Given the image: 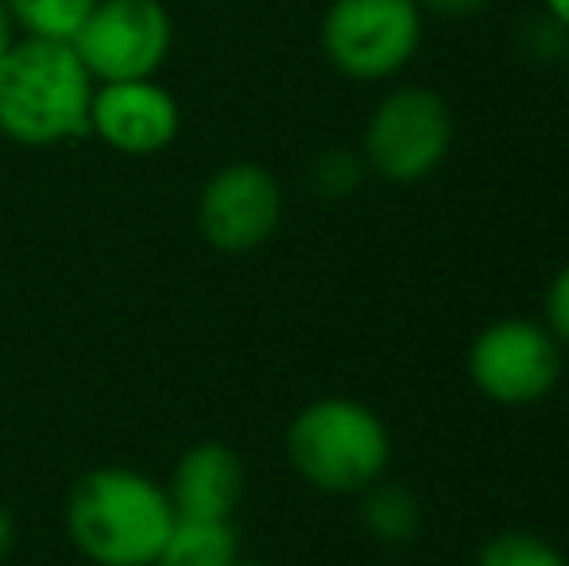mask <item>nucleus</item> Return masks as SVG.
Listing matches in <instances>:
<instances>
[{
    "label": "nucleus",
    "instance_id": "nucleus-21",
    "mask_svg": "<svg viewBox=\"0 0 569 566\" xmlns=\"http://www.w3.org/2000/svg\"><path fill=\"white\" fill-rule=\"evenodd\" d=\"M232 566H268V563H240V559H237V563H232Z\"/></svg>",
    "mask_w": 569,
    "mask_h": 566
},
{
    "label": "nucleus",
    "instance_id": "nucleus-5",
    "mask_svg": "<svg viewBox=\"0 0 569 566\" xmlns=\"http://www.w3.org/2000/svg\"><path fill=\"white\" fill-rule=\"evenodd\" d=\"M422 43L419 0H333L322 20V51L345 78L380 82L415 59Z\"/></svg>",
    "mask_w": 569,
    "mask_h": 566
},
{
    "label": "nucleus",
    "instance_id": "nucleus-6",
    "mask_svg": "<svg viewBox=\"0 0 569 566\" xmlns=\"http://www.w3.org/2000/svg\"><path fill=\"white\" fill-rule=\"evenodd\" d=\"M562 377V346L535 318H496L469 346V380L503 408L547 400Z\"/></svg>",
    "mask_w": 569,
    "mask_h": 566
},
{
    "label": "nucleus",
    "instance_id": "nucleus-19",
    "mask_svg": "<svg viewBox=\"0 0 569 566\" xmlns=\"http://www.w3.org/2000/svg\"><path fill=\"white\" fill-rule=\"evenodd\" d=\"M12 536H16V528H12V516H8V508L0 505V559L8 555V547H12Z\"/></svg>",
    "mask_w": 569,
    "mask_h": 566
},
{
    "label": "nucleus",
    "instance_id": "nucleus-16",
    "mask_svg": "<svg viewBox=\"0 0 569 566\" xmlns=\"http://www.w3.org/2000/svg\"><path fill=\"white\" fill-rule=\"evenodd\" d=\"M547 330L558 338V346H569V265L547 287Z\"/></svg>",
    "mask_w": 569,
    "mask_h": 566
},
{
    "label": "nucleus",
    "instance_id": "nucleus-12",
    "mask_svg": "<svg viewBox=\"0 0 569 566\" xmlns=\"http://www.w3.org/2000/svg\"><path fill=\"white\" fill-rule=\"evenodd\" d=\"M368 536L380 544H411L422 528V505L407 485L376 481L365 489V508H360Z\"/></svg>",
    "mask_w": 569,
    "mask_h": 566
},
{
    "label": "nucleus",
    "instance_id": "nucleus-8",
    "mask_svg": "<svg viewBox=\"0 0 569 566\" xmlns=\"http://www.w3.org/2000/svg\"><path fill=\"white\" fill-rule=\"evenodd\" d=\"M283 190L260 163H229L202 187L198 229L218 252H252L279 229Z\"/></svg>",
    "mask_w": 569,
    "mask_h": 566
},
{
    "label": "nucleus",
    "instance_id": "nucleus-18",
    "mask_svg": "<svg viewBox=\"0 0 569 566\" xmlns=\"http://www.w3.org/2000/svg\"><path fill=\"white\" fill-rule=\"evenodd\" d=\"M12 16H8V4L0 0V62H4V54L12 51V43H16V36H12Z\"/></svg>",
    "mask_w": 569,
    "mask_h": 566
},
{
    "label": "nucleus",
    "instance_id": "nucleus-17",
    "mask_svg": "<svg viewBox=\"0 0 569 566\" xmlns=\"http://www.w3.org/2000/svg\"><path fill=\"white\" fill-rule=\"evenodd\" d=\"M422 4L430 8V12L446 16V20H465V16H477L485 12L492 0H422Z\"/></svg>",
    "mask_w": 569,
    "mask_h": 566
},
{
    "label": "nucleus",
    "instance_id": "nucleus-15",
    "mask_svg": "<svg viewBox=\"0 0 569 566\" xmlns=\"http://www.w3.org/2000/svg\"><path fill=\"white\" fill-rule=\"evenodd\" d=\"M360 175H365L360 156H352L345 148H330L310 163V187L322 198H349L357 190Z\"/></svg>",
    "mask_w": 569,
    "mask_h": 566
},
{
    "label": "nucleus",
    "instance_id": "nucleus-14",
    "mask_svg": "<svg viewBox=\"0 0 569 566\" xmlns=\"http://www.w3.org/2000/svg\"><path fill=\"white\" fill-rule=\"evenodd\" d=\"M472 566H569L555 544L531 532H500L480 547Z\"/></svg>",
    "mask_w": 569,
    "mask_h": 566
},
{
    "label": "nucleus",
    "instance_id": "nucleus-13",
    "mask_svg": "<svg viewBox=\"0 0 569 566\" xmlns=\"http://www.w3.org/2000/svg\"><path fill=\"white\" fill-rule=\"evenodd\" d=\"M16 28H23L31 39H59L70 43L86 16L98 8V0H4Z\"/></svg>",
    "mask_w": 569,
    "mask_h": 566
},
{
    "label": "nucleus",
    "instance_id": "nucleus-20",
    "mask_svg": "<svg viewBox=\"0 0 569 566\" xmlns=\"http://www.w3.org/2000/svg\"><path fill=\"white\" fill-rule=\"evenodd\" d=\"M547 16L569 31V0H547Z\"/></svg>",
    "mask_w": 569,
    "mask_h": 566
},
{
    "label": "nucleus",
    "instance_id": "nucleus-3",
    "mask_svg": "<svg viewBox=\"0 0 569 566\" xmlns=\"http://www.w3.org/2000/svg\"><path fill=\"white\" fill-rule=\"evenodd\" d=\"M287 458L322 493H365L391 466V435L368 404L326 396L287 427Z\"/></svg>",
    "mask_w": 569,
    "mask_h": 566
},
{
    "label": "nucleus",
    "instance_id": "nucleus-2",
    "mask_svg": "<svg viewBox=\"0 0 569 566\" xmlns=\"http://www.w3.org/2000/svg\"><path fill=\"white\" fill-rule=\"evenodd\" d=\"M93 78L59 39H16L0 62V132L28 148L90 137Z\"/></svg>",
    "mask_w": 569,
    "mask_h": 566
},
{
    "label": "nucleus",
    "instance_id": "nucleus-9",
    "mask_svg": "<svg viewBox=\"0 0 569 566\" xmlns=\"http://www.w3.org/2000/svg\"><path fill=\"white\" fill-rule=\"evenodd\" d=\"M90 132L124 156H156L179 137V101L151 78L98 82L90 101Z\"/></svg>",
    "mask_w": 569,
    "mask_h": 566
},
{
    "label": "nucleus",
    "instance_id": "nucleus-11",
    "mask_svg": "<svg viewBox=\"0 0 569 566\" xmlns=\"http://www.w3.org/2000/svg\"><path fill=\"white\" fill-rule=\"evenodd\" d=\"M240 559V539L232 520H179L156 566H232Z\"/></svg>",
    "mask_w": 569,
    "mask_h": 566
},
{
    "label": "nucleus",
    "instance_id": "nucleus-7",
    "mask_svg": "<svg viewBox=\"0 0 569 566\" xmlns=\"http://www.w3.org/2000/svg\"><path fill=\"white\" fill-rule=\"evenodd\" d=\"M171 39V12L159 0H98L70 47L93 82H136L163 67Z\"/></svg>",
    "mask_w": 569,
    "mask_h": 566
},
{
    "label": "nucleus",
    "instance_id": "nucleus-10",
    "mask_svg": "<svg viewBox=\"0 0 569 566\" xmlns=\"http://www.w3.org/2000/svg\"><path fill=\"white\" fill-rule=\"evenodd\" d=\"M167 497L179 520H232L244 497V466L226 443H198L179 458Z\"/></svg>",
    "mask_w": 569,
    "mask_h": 566
},
{
    "label": "nucleus",
    "instance_id": "nucleus-1",
    "mask_svg": "<svg viewBox=\"0 0 569 566\" xmlns=\"http://www.w3.org/2000/svg\"><path fill=\"white\" fill-rule=\"evenodd\" d=\"M171 524L167 489L128 466L90 469L67 497L70 539L98 566H156Z\"/></svg>",
    "mask_w": 569,
    "mask_h": 566
},
{
    "label": "nucleus",
    "instance_id": "nucleus-4",
    "mask_svg": "<svg viewBox=\"0 0 569 566\" xmlns=\"http://www.w3.org/2000/svg\"><path fill=\"white\" fill-rule=\"evenodd\" d=\"M453 148V113L442 93L427 86L391 90L372 109L365 129V167L380 179L411 187L442 167Z\"/></svg>",
    "mask_w": 569,
    "mask_h": 566
}]
</instances>
